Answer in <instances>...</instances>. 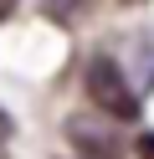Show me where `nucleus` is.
Masks as SVG:
<instances>
[{
	"instance_id": "nucleus-7",
	"label": "nucleus",
	"mask_w": 154,
	"mask_h": 159,
	"mask_svg": "<svg viewBox=\"0 0 154 159\" xmlns=\"http://www.w3.org/2000/svg\"><path fill=\"white\" fill-rule=\"evenodd\" d=\"M0 159H5V149H0Z\"/></svg>"
},
{
	"instance_id": "nucleus-5",
	"label": "nucleus",
	"mask_w": 154,
	"mask_h": 159,
	"mask_svg": "<svg viewBox=\"0 0 154 159\" xmlns=\"http://www.w3.org/2000/svg\"><path fill=\"white\" fill-rule=\"evenodd\" d=\"M5 139H10V118H5V108H0V149H5Z\"/></svg>"
},
{
	"instance_id": "nucleus-4",
	"label": "nucleus",
	"mask_w": 154,
	"mask_h": 159,
	"mask_svg": "<svg viewBox=\"0 0 154 159\" xmlns=\"http://www.w3.org/2000/svg\"><path fill=\"white\" fill-rule=\"evenodd\" d=\"M133 154H139V159H154V134H144L139 144H133Z\"/></svg>"
},
{
	"instance_id": "nucleus-6",
	"label": "nucleus",
	"mask_w": 154,
	"mask_h": 159,
	"mask_svg": "<svg viewBox=\"0 0 154 159\" xmlns=\"http://www.w3.org/2000/svg\"><path fill=\"white\" fill-rule=\"evenodd\" d=\"M10 11H16V0H0V21H5V16H10Z\"/></svg>"
},
{
	"instance_id": "nucleus-2",
	"label": "nucleus",
	"mask_w": 154,
	"mask_h": 159,
	"mask_svg": "<svg viewBox=\"0 0 154 159\" xmlns=\"http://www.w3.org/2000/svg\"><path fill=\"white\" fill-rule=\"evenodd\" d=\"M67 139L82 149V159H123V144H118V134L108 128V118H72Z\"/></svg>"
},
{
	"instance_id": "nucleus-1",
	"label": "nucleus",
	"mask_w": 154,
	"mask_h": 159,
	"mask_svg": "<svg viewBox=\"0 0 154 159\" xmlns=\"http://www.w3.org/2000/svg\"><path fill=\"white\" fill-rule=\"evenodd\" d=\"M87 98L98 103V113L113 118V123L139 118V93L128 87V77H123V67L113 62V57H92L87 62Z\"/></svg>"
},
{
	"instance_id": "nucleus-3",
	"label": "nucleus",
	"mask_w": 154,
	"mask_h": 159,
	"mask_svg": "<svg viewBox=\"0 0 154 159\" xmlns=\"http://www.w3.org/2000/svg\"><path fill=\"white\" fill-rule=\"evenodd\" d=\"M133 62H139V77L154 87V31H144L139 41H133Z\"/></svg>"
}]
</instances>
